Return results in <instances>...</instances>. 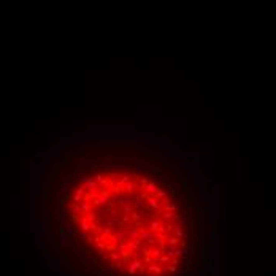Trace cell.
Listing matches in <instances>:
<instances>
[{"mask_svg": "<svg viewBox=\"0 0 276 276\" xmlns=\"http://www.w3.org/2000/svg\"><path fill=\"white\" fill-rule=\"evenodd\" d=\"M141 168H148V162L140 159V160L136 162V170H141Z\"/></svg>", "mask_w": 276, "mask_h": 276, "instance_id": "obj_3", "label": "cell"}, {"mask_svg": "<svg viewBox=\"0 0 276 276\" xmlns=\"http://www.w3.org/2000/svg\"><path fill=\"white\" fill-rule=\"evenodd\" d=\"M164 156L165 157H179L181 156V151H178V149H165L164 151Z\"/></svg>", "mask_w": 276, "mask_h": 276, "instance_id": "obj_1", "label": "cell"}, {"mask_svg": "<svg viewBox=\"0 0 276 276\" xmlns=\"http://www.w3.org/2000/svg\"><path fill=\"white\" fill-rule=\"evenodd\" d=\"M195 168H194V165H189L187 167V181H192L195 176Z\"/></svg>", "mask_w": 276, "mask_h": 276, "instance_id": "obj_2", "label": "cell"}]
</instances>
